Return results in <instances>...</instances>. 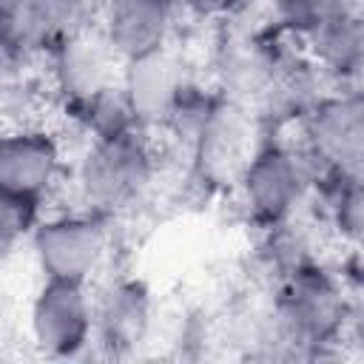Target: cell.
<instances>
[{
  "instance_id": "cell-9",
  "label": "cell",
  "mask_w": 364,
  "mask_h": 364,
  "mask_svg": "<svg viewBox=\"0 0 364 364\" xmlns=\"http://www.w3.org/2000/svg\"><path fill=\"white\" fill-rule=\"evenodd\" d=\"M193 80L196 77L191 74L188 60L173 46L125 60L119 68V88L125 94V102L136 125L148 134L168 128L182 94Z\"/></svg>"
},
{
  "instance_id": "cell-21",
  "label": "cell",
  "mask_w": 364,
  "mask_h": 364,
  "mask_svg": "<svg viewBox=\"0 0 364 364\" xmlns=\"http://www.w3.org/2000/svg\"><path fill=\"white\" fill-rule=\"evenodd\" d=\"M20 338V318H17V307L11 293L0 284V347L11 344Z\"/></svg>"
},
{
  "instance_id": "cell-13",
  "label": "cell",
  "mask_w": 364,
  "mask_h": 364,
  "mask_svg": "<svg viewBox=\"0 0 364 364\" xmlns=\"http://www.w3.org/2000/svg\"><path fill=\"white\" fill-rule=\"evenodd\" d=\"M176 17L173 0H102L97 28L119 63H125L171 46Z\"/></svg>"
},
{
  "instance_id": "cell-14",
  "label": "cell",
  "mask_w": 364,
  "mask_h": 364,
  "mask_svg": "<svg viewBox=\"0 0 364 364\" xmlns=\"http://www.w3.org/2000/svg\"><path fill=\"white\" fill-rule=\"evenodd\" d=\"M299 46L330 88H361V68H364L361 11L333 17Z\"/></svg>"
},
{
  "instance_id": "cell-6",
  "label": "cell",
  "mask_w": 364,
  "mask_h": 364,
  "mask_svg": "<svg viewBox=\"0 0 364 364\" xmlns=\"http://www.w3.org/2000/svg\"><path fill=\"white\" fill-rule=\"evenodd\" d=\"M293 40L264 28H230L210 57V88L216 97L239 102L250 111L273 85Z\"/></svg>"
},
{
  "instance_id": "cell-2",
  "label": "cell",
  "mask_w": 364,
  "mask_h": 364,
  "mask_svg": "<svg viewBox=\"0 0 364 364\" xmlns=\"http://www.w3.org/2000/svg\"><path fill=\"white\" fill-rule=\"evenodd\" d=\"M321 179L324 173L293 136L267 134L230 193L245 222L262 233L301 216Z\"/></svg>"
},
{
  "instance_id": "cell-1",
  "label": "cell",
  "mask_w": 364,
  "mask_h": 364,
  "mask_svg": "<svg viewBox=\"0 0 364 364\" xmlns=\"http://www.w3.org/2000/svg\"><path fill=\"white\" fill-rule=\"evenodd\" d=\"M159 176V151L154 134L136 128L119 136L88 139L74 168L68 171V191L74 208L114 219L136 208Z\"/></svg>"
},
{
  "instance_id": "cell-5",
  "label": "cell",
  "mask_w": 364,
  "mask_h": 364,
  "mask_svg": "<svg viewBox=\"0 0 364 364\" xmlns=\"http://www.w3.org/2000/svg\"><path fill=\"white\" fill-rule=\"evenodd\" d=\"M296 142L324 176H364V94L361 88H330L293 128Z\"/></svg>"
},
{
  "instance_id": "cell-10",
  "label": "cell",
  "mask_w": 364,
  "mask_h": 364,
  "mask_svg": "<svg viewBox=\"0 0 364 364\" xmlns=\"http://www.w3.org/2000/svg\"><path fill=\"white\" fill-rule=\"evenodd\" d=\"M43 60L48 65L51 91L63 111H71L119 82L122 63L91 23L60 40Z\"/></svg>"
},
{
  "instance_id": "cell-18",
  "label": "cell",
  "mask_w": 364,
  "mask_h": 364,
  "mask_svg": "<svg viewBox=\"0 0 364 364\" xmlns=\"http://www.w3.org/2000/svg\"><path fill=\"white\" fill-rule=\"evenodd\" d=\"M65 117L77 125V131L88 139H105V136H119L128 131H136V119L125 102V94L117 85L105 88L102 94L85 100L82 105L65 111Z\"/></svg>"
},
{
  "instance_id": "cell-22",
  "label": "cell",
  "mask_w": 364,
  "mask_h": 364,
  "mask_svg": "<svg viewBox=\"0 0 364 364\" xmlns=\"http://www.w3.org/2000/svg\"><path fill=\"white\" fill-rule=\"evenodd\" d=\"M250 6H264V0H247V9Z\"/></svg>"
},
{
  "instance_id": "cell-15",
  "label": "cell",
  "mask_w": 364,
  "mask_h": 364,
  "mask_svg": "<svg viewBox=\"0 0 364 364\" xmlns=\"http://www.w3.org/2000/svg\"><path fill=\"white\" fill-rule=\"evenodd\" d=\"M310 205H316L321 233H330L338 245L358 247L364 236V176L350 173H330L324 176Z\"/></svg>"
},
{
  "instance_id": "cell-17",
  "label": "cell",
  "mask_w": 364,
  "mask_h": 364,
  "mask_svg": "<svg viewBox=\"0 0 364 364\" xmlns=\"http://www.w3.org/2000/svg\"><path fill=\"white\" fill-rule=\"evenodd\" d=\"M264 9L276 34L301 43L333 17L361 11V0H264Z\"/></svg>"
},
{
  "instance_id": "cell-23",
  "label": "cell",
  "mask_w": 364,
  "mask_h": 364,
  "mask_svg": "<svg viewBox=\"0 0 364 364\" xmlns=\"http://www.w3.org/2000/svg\"><path fill=\"white\" fill-rule=\"evenodd\" d=\"M3 3H6V0H0V6H3Z\"/></svg>"
},
{
  "instance_id": "cell-12",
  "label": "cell",
  "mask_w": 364,
  "mask_h": 364,
  "mask_svg": "<svg viewBox=\"0 0 364 364\" xmlns=\"http://www.w3.org/2000/svg\"><path fill=\"white\" fill-rule=\"evenodd\" d=\"M88 26V0H6L0 6V54L46 57L71 31Z\"/></svg>"
},
{
  "instance_id": "cell-20",
  "label": "cell",
  "mask_w": 364,
  "mask_h": 364,
  "mask_svg": "<svg viewBox=\"0 0 364 364\" xmlns=\"http://www.w3.org/2000/svg\"><path fill=\"white\" fill-rule=\"evenodd\" d=\"M179 14H188L202 23H230L247 11V0H173Z\"/></svg>"
},
{
  "instance_id": "cell-11",
  "label": "cell",
  "mask_w": 364,
  "mask_h": 364,
  "mask_svg": "<svg viewBox=\"0 0 364 364\" xmlns=\"http://www.w3.org/2000/svg\"><path fill=\"white\" fill-rule=\"evenodd\" d=\"M94 347L102 355H131L148 344L156 324L151 287L136 276H111L91 290Z\"/></svg>"
},
{
  "instance_id": "cell-16",
  "label": "cell",
  "mask_w": 364,
  "mask_h": 364,
  "mask_svg": "<svg viewBox=\"0 0 364 364\" xmlns=\"http://www.w3.org/2000/svg\"><path fill=\"white\" fill-rule=\"evenodd\" d=\"M318 225L304 222L301 216L282 222L276 228L262 230V242H259V267L267 276L270 287L290 276L293 270L321 259V239L316 236Z\"/></svg>"
},
{
  "instance_id": "cell-19",
  "label": "cell",
  "mask_w": 364,
  "mask_h": 364,
  "mask_svg": "<svg viewBox=\"0 0 364 364\" xmlns=\"http://www.w3.org/2000/svg\"><path fill=\"white\" fill-rule=\"evenodd\" d=\"M37 216V210L14 202L9 193L0 191V253L11 250L20 239H26Z\"/></svg>"
},
{
  "instance_id": "cell-3",
  "label": "cell",
  "mask_w": 364,
  "mask_h": 364,
  "mask_svg": "<svg viewBox=\"0 0 364 364\" xmlns=\"http://www.w3.org/2000/svg\"><path fill=\"white\" fill-rule=\"evenodd\" d=\"M267 134L270 131L262 125L256 111L216 97L191 139L185 142L191 179L202 191L230 193Z\"/></svg>"
},
{
  "instance_id": "cell-4",
  "label": "cell",
  "mask_w": 364,
  "mask_h": 364,
  "mask_svg": "<svg viewBox=\"0 0 364 364\" xmlns=\"http://www.w3.org/2000/svg\"><path fill=\"white\" fill-rule=\"evenodd\" d=\"M26 239L40 279L91 284L111 256V219L82 208L57 210L37 216Z\"/></svg>"
},
{
  "instance_id": "cell-8",
  "label": "cell",
  "mask_w": 364,
  "mask_h": 364,
  "mask_svg": "<svg viewBox=\"0 0 364 364\" xmlns=\"http://www.w3.org/2000/svg\"><path fill=\"white\" fill-rule=\"evenodd\" d=\"M65 182V151L54 131L14 122L0 131V191L40 213Z\"/></svg>"
},
{
  "instance_id": "cell-7",
  "label": "cell",
  "mask_w": 364,
  "mask_h": 364,
  "mask_svg": "<svg viewBox=\"0 0 364 364\" xmlns=\"http://www.w3.org/2000/svg\"><path fill=\"white\" fill-rule=\"evenodd\" d=\"M26 341L48 358H77L94 347L91 284L43 279L34 290L26 318Z\"/></svg>"
}]
</instances>
